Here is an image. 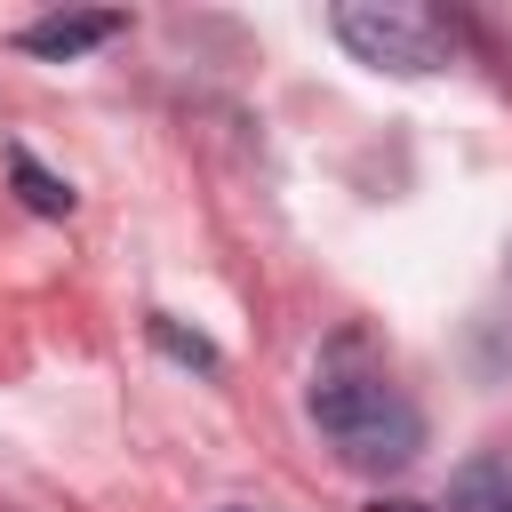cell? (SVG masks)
Listing matches in <instances>:
<instances>
[{
  "instance_id": "obj_1",
  "label": "cell",
  "mask_w": 512,
  "mask_h": 512,
  "mask_svg": "<svg viewBox=\"0 0 512 512\" xmlns=\"http://www.w3.org/2000/svg\"><path fill=\"white\" fill-rule=\"evenodd\" d=\"M304 408H312L320 440L336 448V464H352V472H400L424 448V408L368 360L360 336H344V344L320 352Z\"/></svg>"
},
{
  "instance_id": "obj_2",
  "label": "cell",
  "mask_w": 512,
  "mask_h": 512,
  "mask_svg": "<svg viewBox=\"0 0 512 512\" xmlns=\"http://www.w3.org/2000/svg\"><path fill=\"white\" fill-rule=\"evenodd\" d=\"M336 40L360 56V64H376V72H400V80H424V72H448L456 64V24L440 16V8H424V0H344L336 16Z\"/></svg>"
},
{
  "instance_id": "obj_3",
  "label": "cell",
  "mask_w": 512,
  "mask_h": 512,
  "mask_svg": "<svg viewBox=\"0 0 512 512\" xmlns=\"http://www.w3.org/2000/svg\"><path fill=\"white\" fill-rule=\"evenodd\" d=\"M120 32H128L120 8H64V16H32V24L16 32V48H24V56H48V64H72V56H88V48L120 40Z\"/></svg>"
},
{
  "instance_id": "obj_4",
  "label": "cell",
  "mask_w": 512,
  "mask_h": 512,
  "mask_svg": "<svg viewBox=\"0 0 512 512\" xmlns=\"http://www.w3.org/2000/svg\"><path fill=\"white\" fill-rule=\"evenodd\" d=\"M440 512H512V456H472V464H456Z\"/></svg>"
},
{
  "instance_id": "obj_5",
  "label": "cell",
  "mask_w": 512,
  "mask_h": 512,
  "mask_svg": "<svg viewBox=\"0 0 512 512\" xmlns=\"http://www.w3.org/2000/svg\"><path fill=\"white\" fill-rule=\"evenodd\" d=\"M8 176H16V192H24V208H40V216H72V184L64 176H48L24 144L8 152Z\"/></svg>"
},
{
  "instance_id": "obj_6",
  "label": "cell",
  "mask_w": 512,
  "mask_h": 512,
  "mask_svg": "<svg viewBox=\"0 0 512 512\" xmlns=\"http://www.w3.org/2000/svg\"><path fill=\"white\" fill-rule=\"evenodd\" d=\"M152 344H160V352H176V360H192V368H216V344H208V336H184L168 312H152Z\"/></svg>"
},
{
  "instance_id": "obj_7",
  "label": "cell",
  "mask_w": 512,
  "mask_h": 512,
  "mask_svg": "<svg viewBox=\"0 0 512 512\" xmlns=\"http://www.w3.org/2000/svg\"><path fill=\"white\" fill-rule=\"evenodd\" d=\"M368 512H440V504H416V496H376Z\"/></svg>"
},
{
  "instance_id": "obj_8",
  "label": "cell",
  "mask_w": 512,
  "mask_h": 512,
  "mask_svg": "<svg viewBox=\"0 0 512 512\" xmlns=\"http://www.w3.org/2000/svg\"><path fill=\"white\" fill-rule=\"evenodd\" d=\"M224 512H264V504H224Z\"/></svg>"
}]
</instances>
